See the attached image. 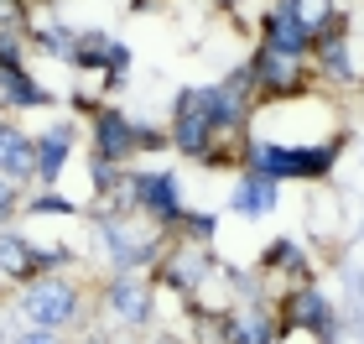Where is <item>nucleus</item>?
Wrapping results in <instances>:
<instances>
[{
	"instance_id": "1",
	"label": "nucleus",
	"mask_w": 364,
	"mask_h": 344,
	"mask_svg": "<svg viewBox=\"0 0 364 344\" xmlns=\"http://www.w3.org/2000/svg\"><path fill=\"white\" fill-rule=\"evenodd\" d=\"M31 318H42V323H68V318H73V292L58 287V282L37 287V292H31Z\"/></svg>"
}]
</instances>
